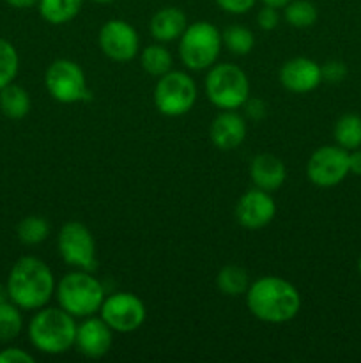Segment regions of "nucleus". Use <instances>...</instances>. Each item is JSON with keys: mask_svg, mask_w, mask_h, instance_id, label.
Instances as JSON below:
<instances>
[{"mask_svg": "<svg viewBox=\"0 0 361 363\" xmlns=\"http://www.w3.org/2000/svg\"><path fill=\"white\" fill-rule=\"evenodd\" d=\"M246 305L251 315L269 325H283L299 314V291L285 279L262 277L250 284L246 291Z\"/></svg>", "mask_w": 361, "mask_h": 363, "instance_id": "nucleus-1", "label": "nucleus"}, {"mask_svg": "<svg viewBox=\"0 0 361 363\" xmlns=\"http://www.w3.org/2000/svg\"><path fill=\"white\" fill-rule=\"evenodd\" d=\"M6 287L9 300L21 311H39L50 303L57 284L46 262L25 255L13 264Z\"/></svg>", "mask_w": 361, "mask_h": 363, "instance_id": "nucleus-2", "label": "nucleus"}, {"mask_svg": "<svg viewBox=\"0 0 361 363\" xmlns=\"http://www.w3.org/2000/svg\"><path fill=\"white\" fill-rule=\"evenodd\" d=\"M76 321L60 307H42L28 323L30 344L45 354H62L74 347Z\"/></svg>", "mask_w": 361, "mask_h": 363, "instance_id": "nucleus-3", "label": "nucleus"}, {"mask_svg": "<svg viewBox=\"0 0 361 363\" xmlns=\"http://www.w3.org/2000/svg\"><path fill=\"white\" fill-rule=\"evenodd\" d=\"M59 307L73 318H91L105 301V287L92 272L74 269L60 279L55 287Z\"/></svg>", "mask_w": 361, "mask_h": 363, "instance_id": "nucleus-4", "label": "nucleus"}, {"mask_svg": "<svg viewBox=\"0 0 361 363\" xmlns=\"http://www.w3.org/2000/svg\"><path fill=\"white\" fill-rule=\"evenodd\" d=\"M205 96L219 110H237L250 98V80L239 66L230 62L209 67Z\"/></svg>", "mask_w": 361, "mask_h": 363, "instance_id": "nucleus-5", "label": "nucleus"}, {"mask_svg": "<svg viewBox=\"0 0 361 363\" xmlns=\"http://www.w3.org/2000/svg\"><path fill=\"white\" fill-rule=\"evenodd\" d=\"M179 41V57L191 71H204L214 66L222 52V32L209 21L188 25Z\"/></svg>", "mask_w": 361, "mask_h": 363, "instance_id": "nucleus-6", "label": "nucleus"}, {"mask_svg": "<svg viewBox=\"0 0 361 363\" xmlns=\"http://www.w3.org/2000/svg\"><path fill=\"white\" fill-rule=\"evenodd\" d=\"M197 103V84L184 71L170 69L159 77L154 87V105L166 117H179Z\"/></svg>", "mask_w": 361, "mask_h": 363, "instance_id": "nucleus-7", "label": "nucleus"}, {"mask_svg": "<svg viewBox=\"0 0 361 363\" xmlns=\"http://www.w3.org/2000/svg\"><path fill=\"white\" fill-rule=\"evenodd\" d=\"M57 248L62 261L71 268L84 269V272H94L98 268L96 241L84 223H64L57 236Z\"/></svg>", "mask_w": 361, "mask_h": 363, "instance_id": "nucleus-8", "label": "nucleus"}, {"mask_svg": "<svg viewBox=\"0 0 361 363\" xmlns=\"http://www.w3.org/2000/svg\"><path fill=\"white\" fill-rule=\"evenodd\" d=\"M45 85L48 94L59 103H78L91 98L84 69L73 60H53L46 69Z\"/></svg>", "mask_w": 361, "mask_h": 363, "instance_id": "nucleus-9", "label": "nucleus"}, {"mask_svg": "<svg viewBox=\"0 0 361 363\" xmlns=\"http://www.w3.org/2000/svg\"><path fill=\"white\" fill-rule=\"evenodd\" d=\"M99 314V318L117 333L134 332L147 318L144 301L133 293H115L105 298Z\"/></svg>", "mask_w": 361, "mask_h": 363, "instance_id": "nucleus-10", "label": "nucleus"}, {"mask_svg": "<svg viewBox=\"0 0 361 363\" xmlns=\"http://www.w3.org/2000/svg\"><path fill=\"white\" fill-rule=\"evenodd\" d=\"M349 174V151L340 145H324L314 151L306 165V176L315 186L331 188Z\"/></svg>", "mask_w": 361, "mask_h": 363, "instance_id": "nucleus-11", "label": "nucleus"}, {"mask_svg": "<svg viewBox=\"0 0 361 363\" xmlns=\"http://www.w3.org/2000/svg\"><path fill=\"white\" fill-rule=\"evenodd\" d=\"M99 48L105 57L115 62H130L138 55L140 38L131 23L124 20H108L99 28Z\"/></svg>", "mask_w": 361, "mask_h": 363, "instance_id": "nucleus-12", "label": "nucleus"}, {"mask_svg": "<svg viewBox=\"0 0 361 363\" xmlns=\"http://www.w3.org/2000/svg\"><path fill=\"white\" fill-rule=\"evenodd\" d=\"M276 215V204L269 191L260 188H251L243 197L239 199L236 206V218L239 225L244 229L257 230L269 225Z\"/></svg>", "mask_w": 361, "mask_h": 363, "instance_id": "nucleus-13", "label": "nucleus"}, {"mask_svg": "<svg viewBox=\"0 0 361 363\" xmlns=\"http://www.w3.org/2000/svg\"><path fill=\"white\" fill-rule=\"evenodd\" d=\"M113 330L101 318H84L76 326L74 347L87 358H101L112 350Z\"/></svg>", "mask_w": 361, "mask_h": 363, "instance_id": "nucleus-14", "label": "nucleus"}, {"mask_svg": "<svg viewBox=\"0 0 361 363\" xmlns=\"http://www.w3.org/2000/svg\"><path fill=\"white\" fill-rule=\"evenodd\" d=\"M322 82L321 66L308 57H294L280 69V84L294 94H306Z\"/></svg>", "mask_w": 361, "mask_h": 363, "instance_id": "nucleus-15", "label": "nucleus"}, {"mask_svg": "<svg viewBox=\"0 0 361 363\" xmlns=\"http://www.w3.org/2000/svg\"><path fill=\"white\" fill-rule=\"evenodd\" d=\"M209 137L218 149L232 151L246 138V121L236 110H222L211 123Z\"/></svg>", "mask_w": 361, "mask_h": 363, "instance_id": "nucleus-16", "label": "nucleus"}, {"mask_svg": "<svg viewBox=\"0 0 361 363\" xmlns=\"http://www.w3.org/2000/svg\"><path fill=\"white\" fill-rule=\"evenodd\" d=\"M250 177L255 188L265 191H275L285 183L287 170L282 160L269 152L257 155L250 163Z\"/></svg>", "mask_w": 361, "mask_h": 363, "instance_id": "nucleus-17", "label": "nucleus"}, {"mask_svg": "<svg viewBox=\"0 0 361 363\" xmlns=\"http://www.w3.org/2000/svg\"><path fill=\"white\" fill-rule=\"evenodd\" d=\"M188 27V18L179 7H163L149 23V32L158 43H172L183 35Z\"/></svg>", "mask_w": 361, "mask_h": 363, "instance_id": "nucleus-18", "label": "nucleus"}, {"mask_svg": "<svg viewBox=\"0 0 361 363\" xmlns=\"http://www.w3.org/2000/svg\"><path fill=\"white\" fill-rule=\"evenodd\" d=\"M30 96L23 87L16 84H9L0 89V112L14 121L23 119L30 112Z\"/></svg>", "mask_w": 361, "mask_h": 363, "instance_id": "nucleus-19", "label": "nucleus"}, {"mask_svg": "<svg viewBox=\"0 0 361 363\" xmlns=\"http://www.w3.org/2000/svg\"><path fill=\"white\" fill-rule=\"evenodd\" d=\"M84 0H39L38 2L41 18L52 25H64L74 20Z\"/></svg>", "mask_w": 361, "mask_h": 363, "instance_id": "nucleus-20", "label": "nucleus"}, {"mask_svg": "<svg viewBox=\"0 0 361 363\" xmlns=\"http://www.w3.org/2000/svg\"><path fill=\"white\" fill-rule=\"evenodd\" d=\"M216 286H218L219 293L225 296H241V294H246L248 287H250V277H248L246 269H243L241 266L227 264L218 272Z\"/></svg>", "mask_w": 361, "mask_h": 363, "instance_id": "nucleus-21", "label": "nucleus"}, {"mask_svg": "<svg viewBox=\"0 0 361 363\" xmlns=\"http://www.w3.org/2000/svg\"><path fill=\"white\" fill-rule=\"evenodd\" d=\"M336 145L345 151H354L361 147V117L356 113H345L340 117L333 130Z\"/></svg>", "mask_w": 361, "mask_h": 363, "instance_id": "nucleus-22", "label": "nucleus"}, {"mask_svg": "<svg viewBox=\"0 0 361 363\" xmlns=\"http://www.w3.org/2000/svg\"><path fill=\"white\" fill-rule=\"evenodd\" d=\"M140 64L145 73L159 78L172 69L173 59L172 53L161 43H158V45H149L147 48H144V52L140 53Z\"/></svg>", "mask_w": 361, "mask_h": 363, "instance_id": "nucleus-23", "label": "nucleus"}, {"mask_svg": "<svg viewBox=\"0 0 361 363\" xmlns=\"http://www.w3.org/2000/svg\"><path fill=\"white\" fill-rule=\"evenodd\" d=\"M283 18L294 28H308L315 25L319 18V11L310 0H290L283 7Z\"/></svg>", "mask_w": 361, "mask_h": 363, "instance_id": "nucleus-24", "label": "nucleus"}, {"mask_svg": "<svg viewBox=\"0 0 361 363\" xmlns=\"http://www.w3.org/2000/svg\"><path fill=\"white\" fill-rule=\"evenodd\" d=\"M223 46L229 50L232 55L243 57L253 50L255 46V35L250 28L243 27V25H230L223 30L222 34Z\"/></svg>", "mask_w": 361, "mask_h": 363, "instance_id": "nucleus-25", "label": "nucleus"}, {"mask_svg": "<svg viewBox=\"0 0 361 363\" xmlns=\"http://www.w3.org/2000/svg\"><path fill=\"white\" fill-rule=\"evenodd\" d=\"M16 236L27 247H34V245L42 243L46 238L50 236V223L48 220L42 216L30 215L25 216L16 227Z\"/></svg>", "mask_w": 361, "mask_h": 363, "instance_id": "nucleus-26", "label": "nucleus"}, {"mask_svg": "<svg viewBox=\"0 0 361 363\" xmlns=\"http://www.w3.org/2000/svg\"><path fill=\"white\" fill-rule=\"evenodd\" d=\"M23 330V318L21 308L13 301L0 303V342H11L16 339Z\"/></svg>", "mask_w": 361, "mask_h": 363, "instance_id": "nucleus-27", "label": "nucleus"}, {"mask_svg": "<svg viewBox=\"0 0 361 363\" xmlns=\"http://www.w3.org/2000/svg\"><path fill=\"white\" fill-rule=\"evenodd\" d=\"M20 69V57L16 48L7 39L0 38V89L13 84Z\"/></svg>", "mask_w": 361, "mask_h": 363, "instance_id": "nucleus-28", "label": "nucleus"}, {"mask_svg": "<svg viewBox=\"0 0 361 363\" xmlns=\"http://www.w3.org/2000/svg\"><path fill=\"white\" fill-rule=\"evenodd\" d=\"M322 82L328 84H340L347 77V66L342 60H328L321 66Z\"/></svg>", "mask_w": 361, "mask_h": 363, "instance_id": "nucleus-29", "label": "nucleus"}, {"mask_svg": "<svg viewBox=\"0 0 361 363\" xmlns=\"http://www.w3.org/2000/svg\"><path fill=\"white\" fill-rule=\"evenodd\" d=\"M280 23V14L276 7L271 6H264L257 14V25L262 28V30L269 32L275 30Z\"/></svg>", "mask_w": 361, "mask_h": 363, "instance_id": "nucleus-30", "label": "nucleus"}, {"mask_svg": "<svg viewBox=\"0 0 361 363\" xmlns=\"http://www.w3.org/2000/svg\"><path fill=\"white\" fill-rule=\"evenodd\" d=\"M216 6L229 14H246L257 0H214Z\"/></svg>", "mask_w": 361, "mask_h": 363, "instance_id": "nucleus-31", "label": "nucleus"}, {"mask_svg": "<svg viewBox=\"0 0 361 363\" xmlns=\"http://www.w3.org/2000/svg\"><path fill=\"white\" fill-rule=\"evenodd\" d=\"M34 357L20 347H6L0 351V363H34Z\"/></svg>", "mask_w": 361, "mask_h": 363, "instance_id": "nucleus-32", "label": "nucleus"}, {"mask_svg": "<svg viewBox=\"0 0 361 363\" xmlns=\"http://www.w3.org/2000/svg\"><path fill=\"white\" fill-rule=\"evenodd\" d=\"M243 106H244V112H246V117H250L251 121L264 119L265 113H268V105H265L262 99L248 98Z\"/></svg>", "mask_w": 361, "mask_h": 363, "instance_id": "nucleus-33", "label": "nucleus"}, {"mask_svg": "<svg viewBox=\"0 0 361 363\" xmlns=\"http://www.w3.org/2000/svg\"><path fill=\"white\" fill-rule=\"evenodd\" d=\"M349 172L361 176V149H354L353 152H349Z\"/></svg>", "mask_w": 361, "mask_h": 363, "instance_id": "nucleus-34", "label": "nucleus"}, {"mask_svg": "<svg viewBox=\"0 0 361 363\" xmlns=\"http://www.w3.org/2000/svg\"><path fill=\"white\" fill-rule=\"evenodd\" d=\"M6 2L14 9H30V7L38 6L39 0H6Z\"/></svg>", "mask_w": 361, "mask_h": 363, "instance_id": "nucleus-35", "label": "nucleus"}, {"mask_svg": "<svg viewBox=\"0 0 361 363\" xmlns=\"http://www.w3.org/2000/svg\"><path fill=\"white\" fill-rule=\"evenodd\" d=\"M260 2L264 4V6H271V7H276V9H280V7H285L290 0H260Z\"/></svg>", "mask_w": 361, "mask_h": 363, "instance_id": "nucleus-36", "label": "nucleus"}, {"mask_svg": "<svg viewBox=\"0 0 361 363\" xmlns=\"http://www.w3.org/2000/svg\"><path fill=\"white\" fill-rule=\"evenodd\" d=\"M9 300V294H7V287L4 284H0V303Z\"/></svg>", "mask_w": 361, "mask_h": 363, "instance_id": "nucleus-37", "label": "nucleus"}, {"mask_svg": "<svg viewBox=\"0 0 361 363\" xmlns=\"http://www.w3.org/2000/svg\"><path fill=\"white\" fill-rule=\"evenodd\" d=\"M92 2H96V4H112V2H115V0H92Z\"/></svg>", "mask_w": 361, "mask_h": 363, "instance_id": "nucleus-38", "label": "nucleus"}, {"mask_svg": "<svg viewBox=\"0 0 361 363\" xmlns=\"http://www.w3.org/2000/svg\"><path fill=\"white\" fill-rule=\"evenodd\" d=\"M357 272H360V275H361V257H360V261H357Z\"/></svg>", "mask_w": 361, "mask_h": 363, "instance_id": "nucleus-39", "label": "nucleus"}]
</instances>
